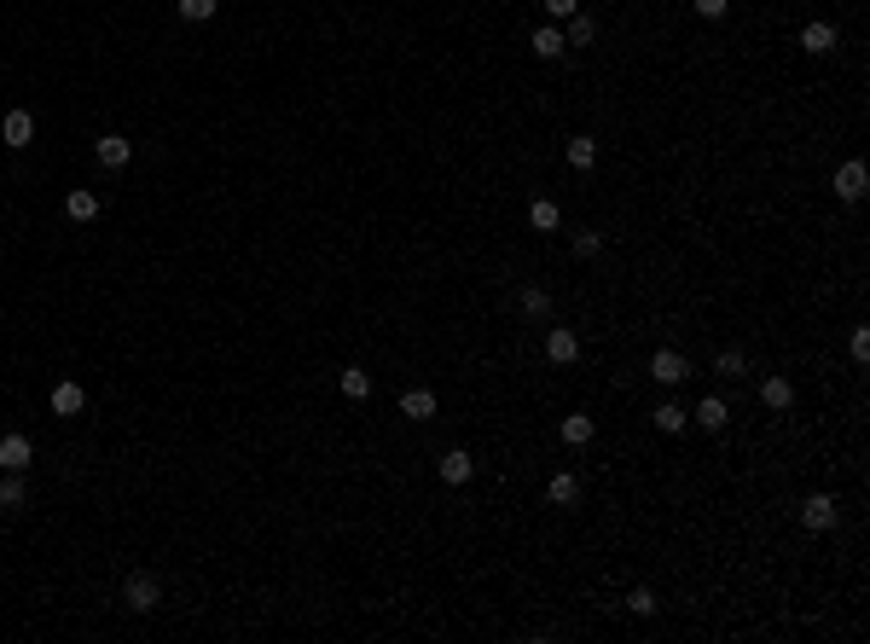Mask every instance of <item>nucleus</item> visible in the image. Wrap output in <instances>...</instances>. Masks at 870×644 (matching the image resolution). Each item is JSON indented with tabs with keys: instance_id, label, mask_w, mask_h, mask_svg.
Wrapping results in <instances>:
<instances>
[{
	"instance_id": "f257e3e1",
	"label": "nucleus",
	"mask_w": 870,
	"mask_h": 644,
	"mask_svg": "<svg viewBox=\"0 0 870 644\" xmlns=\"http://www.w3.org/2000/svg\"><path fill=\"white\" fill-rule=\"evenodd\" d=\"M645 372H650V390H656V395H690V390L702 383L697 360H690L685 349H674V343H656V349L645 354Z\"/></svg>"
},
{
	"instance_id": "f03ea898",
	"label": "nucleus",
	"mask_w": 870,
	"mask_h": 644,
	"mask_svg": "<svg viewBox=\"0 0 870 644\" xmlns=\"http://www.w3.org/2000/svg\"><path fill=\"white\" fill-rule=\"evenodd\" d=\"M163 604H169V586H163L158 570H145V563H134V570L117 581V610L134 615V622H151Z\"/></svg>"
},
{
	"instance_id": "7ed1b4c3",
	"label": "nucleus",
	"mask_w": 870,
	"mask_h": 644,
	"mask_svg": "<svg viewBox=\"0 0 870 644\" xmlns=\"http://www.w3.org/2000/svg\"><path fill=\"white\" fill-rule=\"evenodd\" d=\"M41 145V122H36V111L30 105H7L0 111V151H36Z\"/></svg>"
},
{
	"instance_id": "20e7f679",
	"label": "nucleus",
	"mask_w": 870,
	"mask_h": 644,
	"mask_svg": "<svg viewBox=\"0 0 870 644\" xmlns=\"http://www.w3.org/2000/svg\"><path fill=\"white\" fill-rule=\"evenodd\" d=\"M540 494H546L552 511H586V482H580L575 465H557V471L540 482ZM593 517H598V511H593ZM627 546H633V540H627Z\"/></svg>"
},
{
	"instance_id": "39448f33",
	"label": "nucleus",
	"mask_w": 870,
	"mask_h": 644,
	"mask_svg": "<svg viewBox=\"0 0 870 644\" xmlns=\"http://www.w3.org/2000/svg\"><path fill=\"white\" fill-rule=\"evenodd\" d=\"M88 412V383L82 378H53L47 383V419L53 424H75Z\"/></svg>"
},
{
	"instance_id": "423d86ee",
	"label": "nucleus",
	"mask_w": 870,
	"mask_h": 644,
	"mask_svg": "<svg viewBox=\"0 0 870 644\" xmlns=\"http://www.w3.org/2000/svg\"><path fill=\"white\" fill-rule=\"evenodd\" d=\"M830 192H836V203H864L870 198V158H841L836 169H830Z\"/></svg>"
},
{
	"instance_id": "0eeeda50",
	"label": "nucleus",
	"mask_w": 870,
	"mask_h": 644,
	"mask_svg": "<svg viewBox=\"0 0 870 644\" xmlns=\"http://www.w3.org/2000/svg\"><path fill=\"white\" fill-rule=\"evenodd\" d=\"M59 215H64V227H99V221H105V192H93V187H64Z\"/></svg>"
},
{
	"instance_id": "6e6552de",
	"label": "nucleus",
	"mask_w": 870,
	"mask_h": 644,
	"mask_svg": "<svg viewBox=\"0 0 870 644\" xmlns=\"http://www.w3.org/2000/svg\"><path fill=\"white\" fill-rule=\"evenodd\" d=\"M93 169L128 174V169H134V140H128L122 128H105V134H93Z\"/></svg>"
},
{
	"instance_id": "1a4fd4ad",
	"label": "nucleus",
	"mask_w": 870,
	"mask_h": 644,
	"mask_svg": "<svg viewBox=\"0 0 870 644\" xmlns=\"http://www.w3.org/2000/svg\"><path fill=\"white\" fill-rule=\"evenodd\" d=\"M435 482L442 487H476V453L465 442H453L435 453Z\"/></svg>"
},
{
	"instance_id": "9d476101",
	"label": "nucleus",
	"mask_w": 870,
	"mask_h": 644,
	"mask_svg": "<svg viewBox=\"0 0 870 644\" xmlns=\"http://www.w3.org/2000/svg\"><path fill=\"white\" fill-rule=\"evenodd\" d=\"M563 244H569V255H575V262H586V268H593V262H604V255H609V233H604V227H593V221H575V227H563Z\"/></svg>"
},
{
	"instance_id": "9b49d317",
	"label": "nucleus",
	"mask_w": 870,
	"mask_h": 644,
	"mask_svg": "<svg viewBox=\"0 0 870 644\" xmlns=\"http://www.w3.org/2000/svg\"><path fill=\"white\" fill-rule=\"evenodd\" d=\"M650 430L656 435H685L690 430V401L685 395H656L650 401Z\"/></svg>"
},
{
	"instance_id": "f8f14e48",
	"label": "nucleus",
	"mask_w": 870,
	"mask_h": 644,
	"mask_svg": "<svg viewBox=\"0 0 870 644\" xmlns=\"http://www.w3.org/2000/svg\"><path fill=\"white\" fill-rule=\"evenodd\" d=\"M0 471H36V435L30 430H0Z\"/></svg>"
},
{
	"instance_id": "ddd939ff",
	"label": "nucleus",
	"mask_w": 870,
	"mask_h": 644,
	"mask_svg": "<svg viewBox=\"0 0 870 644\" xmlns=\"http://www.w3.org/2000/svg\"><path fill=\"white\" fill-rule=\"evenodd\" d=\"M528 53L540 59V64H557V59H569L575 47L563 41V23H534V36H528Z\"/></svg>"
},
{
	"instance_id": "4468645a",
	"label": "nucleus",
	"mask_w": 870,
	"mask_h": 644,
	"mask_svg": "<svg viewBox=\"0 0 870 644\" xmlns=\"http://www.w3.org/2000/svg\"><path fill=\"white\" fill-rule=\"evenodd\" d=\"M598 36H604V18L593 7H580L569 23H563V41H569V47H598Z\"/></svg>"
},
{
	"instance_id": "2eb2a0df",
	"label": "nucleus",
	"mask_w": 870,
	"mask_h": 644,
	"mask_svg": "<svg viewBox=\"0 0 870 644\" xmlns=\"http://www.w3.org/2000/svg\"><path fill=\"white\" fill-rule=\"evenodd\" d=\"M30 505V476L23 471H0V517H18Z\"/></svg>"
},
{
	"instance_id": "dca6fc26",
	"label": "nucleus",
	"mask_w": 870,
	"mask_h": 644,
	"mask_svg": "<svg viewBox=\"0 0 870 644\" xmlns=\"http://www.w3.org/2000/svg\"><path fill=\"white\" fill-rule=\"evenodd\" d=\"M226 12V0H174V18L181 23H215Z\"/></svg>"
},
{
	"instance_id": "f3484780",
	"label": "nucleus",
	"mask_w": 870,
	"mask_h": 644,
	"mask_svg": "<svg viewBox=\"0 0 870 644\" xmlns=\"http://www.w3.org/2000/svg\"><path fill=\"white\" fill-rule=\"evenodd\" d=\"M586 7V0H540V12H546V23H569L575 12Z\"/></svg>"
}]
</instances>
